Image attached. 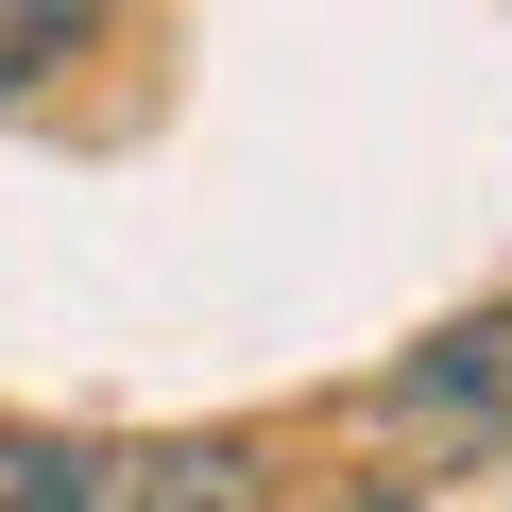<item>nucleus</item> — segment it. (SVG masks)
I'll list each match as a JSON object with an SVG mask.
<instances>
[{
    "mask_svg": "<svg viewBox=\"0 0 512 512\" xmlns=\"http://www.w3.org/2000/svg\"><path fill=\"white\" fill-rule=\"evenodd\" d=\"M86 52H103V0H0V103H35Z\"/></svg>",
    "mask_w": 512,
    "mask_h": 512,
    "instance_id": "nucleus-3",
    "label": "nucleus"
},
{
    "mask_svg": "<svg viewBox=\"0 0 512 512\" xmlns=\"http://www.w3.org/2000/svg\"><path fill=\"white\" fill-rule=\"evenodd\" d=\"M274 461L239 427H0V512H256Z\"/></svg>",
    "mask_w": 512,
    "mask_h": 512,
    "instance_id": "nucleus-1",
    "label": "nucleus"
},
{
    "mask_svg": "<svg viewBox=\"0 0 512 512\" xmlns=\"http://www.w3.org/2000/svg\"><path fill=\"white\" fill-rule=\"evenodd\" d=\"M359 427L376 444H427V461H512V291L427 325L393 376H359Z\"/></svg>",
    "mask_w": 512,
    "mask_h": 512,
    "instance_id": "nucleus-2",
    "label": "nucleus"
}]
</instances>
